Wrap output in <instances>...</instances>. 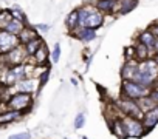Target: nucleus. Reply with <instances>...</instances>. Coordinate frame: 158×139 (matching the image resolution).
Returning <instances> with one entry per match:
<instances>
[{"mask_svg": "<svg viewBox=\"0 0 158 139\" xmlns=\"http://www.w3.org/2000/svg\"><path fill=\"white\" fill-rule=\"evenodd\" d=\"M76 11H77V25L79 26L98 30L104 25L106 16L101 11H98L95 3H87L81 8H77Z\"/></svg>", "mask_w": 158, "mask_h": 139, "instance_id": "nucleus-1", "label": "nucleus"}, {"mask_svg": "<svg viewBox=\"0 0 158 139\" xmlns=\"http://www.w3.org/2000/svg\"><path fill=\"white\" fill-rule=\"evenodd\" d=\"M33 104H34L33 94H30V93H20V91H16L14 94H11L6 99V102H5L6 108L20 111L23 114H25V111H30L33 108Z\"/></svg>", "mask_w": 158, "mask_h": 139, "instance_id": "nucleus-2", "label": "nucleus"}, {"mask_svg": "<svg viewBox=\"0 0 158 139\" xmlns=\"http://www.w3.org/2000/svg\"><path fill=\"white\" fill-rule=\"evenodd\" d=\"M150 91V88L135 82V81H129V79H123L121 82V97H127V99H133L138 101L144 96H147Z\"/></svg>", "mask_w": 158, "mask_h": 139, "instance_id": "nucleus-3", "label": "nucleus"}, {"mask_svg": "<svg viewBox=\"0 0 158 139\" xmlns=\"http://www.w3.org/2000/svg\"><path fill=\"white\" fill-rule=\"evenodd\" d=\"M27 59H28V54L25 53V48L20 43L16 48H13L11 51H8L5 54H0V65H3V66L20 65V63H25Z\"/></svg>", "mask_w": 158, "mask_h": 139, "instance_id": "nucleus-4", "label": "nucleus"}, {"mask_svg": "<svg viewBox=\"0 0 158 139\" xmlns=\"http://www.w3.org/2000/svg\"><path fill=\"white\" fill-rule=\"evenodd\" d=\"M116 107L118 110L121 111L123 116H132V117H136V119H141L144 111L139 108L138 102L133 101V99H127V97H119L116 102Z\"/></svg>", "mask_w": 158, "mask_h": 139, "instance_id": "nucleus-5", "label": "nucleus"}, {"mask_svg": "<svg viewBox=\"0 0 158 139\" xmlns=\"http://www.w3.org/2000/svg\"><path fill=\"white\" fill-rule=\"evenodd\" d=\"M121 121H123L127 137H143L144 134H147L141 119H136V117H132V116H123Z\"/></svg>", "mask_w": 158, "mask_h": 139, "instance_id": "nucleus-6", "label": "nucleus"}, {"mask_svg": "<svg viewBox=\"0 0 158 139\" xmlns=\"http://www.w3.org/2000/svg\"><path fill=\"white\" fill-rule=\"evenodd\" d=\"M17 45H20L19 36L11 34V33H8L5 30H0V54H5V53L11 51Z\"/></svg>", "mask_w": 158, "mask_h": 139, "instance_id": "nucleus-7", "label": "nucleus"}, {"mask_svg": "<svg viewBox=\"0 0 158 139\" xmlns=\"http://www.w3.org/2000/svg\"><path fill=\"white\" fill-rule=\"evenodd\" d=\"M39 81H37V77H25V79H22V81H19L17 84H14L13 85V88L16 90V91H20V93H30V94H34V93H37V90H39Z\"/></svg>", "mask_w": 158, "mask_h": 139, "instance_id": "nucleus-8", "label": "nucleus"}, {"mask_svg": "<svg viewBox=\"0 0 158 139\" xmlns=\"http://www.w3.org/2000/svg\"><path fill=\"white\" fill-rule=\"evenodd\" d=\"M70 36L79 39L84 43H90L92 40H95L98 37V31L93 28H85V26H76L70 31Z\"/></svg>", "mask_w": 158, "mask_h": 139, "instance_id": "nucleus-9", "label": "nucleus"}, {"mask_svg": "<svg viewBox=\"0 0 158 139\" xmlns=\"http://www.w3.org/2000/svg\"><path fill=\"white\" fill-rule=\"evenodd\" d=\"M141 122H143V125H144V130H146V133L152 131V130L156 127V124H158V104H156L153 108L147 110V111L143 114V117H141Z\"/></svg>", "mask_w": 158, "mask_h": 139, "instance_id": "nucleus-10", "label": "nucleus"}, {"mask_svg": "<svg viewBox=\"0 0 158 139\" xmlns=\"http://www.w3.org/2000/svg\"><path fill=\"white\" fill-rule=\"evenodd\" d=\"M136 5H138V0H116L113 14H118V16L129 14L130 11H133L136 8Z\"/></svg>", "mask_w": 158, "mask_h": 139, "instance_id": "nucleus-11", "label": "nucleus"}, {"mask_svg": "<svg viewBox=\"0 0 158 139\" xmlns=\"http://www.w3.org/2000/svg\"><path fill=\"white\" fill-rule=\"evenodd\" d=\"M31 59H34L33 60V63L34 65H50L48 63V57H50V51H48V48H47V45H45V42L36 50V53L33 54V56H30Z\"/></svg>", "mask_w": 158, "mask_h": 139, "instance_id": "nucleus-12", "label": "nucleus"}, {"mask_svg": "<svg viewBox=\"0 0 158 139\" xmlns=\"http://www.w3.org/2000/svg\"><path fill=\"white\" fill-rule=\"evenodd\" d=\"M23 117V113L20 111H16V110H10V108H5L2 113H0V125H8V124H13L19 119Z\"/></svg>", "mask_w": 158, "mask_h": 139, "instance_id": "nucleus-13", "label": "nucleus"}, {"mask_svg": "<svg viewBox=\"0 0 158 139\" xmlns=\"http://www.w3.org/2000/svg\"><path fill=\"white\" fill-rule=\"evenodd\" d=\"M109 124V128L110 131L118 137V139H127V134H126V130H124V125H123V121L121 117H113V119H109L107 121Z\"/></svg>", "mask_w": 158, "mask_h": 139, "instance_id": "nucleus-14", "label": "nucleus"}, {"mask_svg": "<svg viewBox=\"0 0 158 139\" xmlns=\"http://www.w3.org/2000/svg\"><path fill=\"white\" fill-rule=\"evenodd\" d=\"M136 70H138V60H135V59L126 60L124 65H123V68H121V77L132 81L133 74L136 73Z\"/></svg>", "mask_w": 158, "mask_h": 139, "instance_id": "nucleus-15", "label": "nucleus"}, {"mask_svg": "<svg viewBox=\"0 0 158 139\" xmlns=\"http://www.w3.org/2000/svg\"><path fill=\"white\" fill-rule=\"evenodd\" d=\"M37 36H40L39 33H37V30L34 28V26H31V25H25L23 26V30L19 33V42L22 43V45H25L27 42H30V40H33V39H36Z\"/></svg>", "mask_w": 158, "mask_h": 139, "instance_id": "nucleus-16", "label": "nucleus"}, {"mask_svg": "<svg viewBox=\"0 0 158 139\" xmlns=\"http://www.w3.org/2000/svg\"><path fill=\"white\" fill-rule=\"evenodd\" d=\"M133 50H135V59H136L138 62H139V60H146V59H149V57L153 56V51L149 50L146 45H143V43L138 42V40H136V43L133 45Z\"/></svg>", "mask_w": 158, "mask_h": 139, "instance_id": "nucleus-17", "label": "nucleus"}, {"mask_svg": "<svg viewBox=\"0 0 158 139\" xmlns=\"http://www.w3.org/2000/svg\"><path fill=\"white\" fill-rule=\"evenodd\" d=\"M155 36H153V33L147 28V30H144V31H141L139 34H138V37H136V40L138 42H141L143 45H146L149 50H152L153 51V43H155Z\"/></svg>", "mask_w": 158, "mask_h": 139, "instance_id": "nucleus-18", "label": "nucleus"}, {"mask_svg": "<svg viewBox=\"0 0 158 139\" xmlns=\"http://www.w3.org/2000/svg\"><path fill=\"white\" fill-rule=\"evenodd\" d=\"M115 5H116V0H96L95 2V6L98 8V11H101L104 16L113 14Z\"/></svg>", "mask_w": 158, "mask_h": 139, "instance_id": "nucleus-19", "label": "nucleus"}, {"mask_svg": "<svg viewBox=\"0 0 158 139\" xmlns=\"http://www.w3.org/2000/svg\"><path fill=\"white\" fill-rule=\"evenodd\" d=\"M27 23L25 22H22V20H17V19H11L8 23H6V26H5V31H8V33H11V34H16V36H19V33L23 30V26H25Z\"/></svg>", "mask_w": 158, "mask_h": 139, "instance_id": "nucleus-20", "label": "nucleus"}, {"mask_svg": "<svg viewBox=\"0 0 158 139\" xmlns=\"http://www.w3.org/2000/svg\"><path fill=\"white\" fill-rule=\"evenodd\" d=\"M42 43H44V39H42L40 36H37L36 39H33V40H30V42H27V43L23 45L25 53H27L28 56H33V54L36 53V50H37Z\"/></svg>", "mask_w": 158, "mask_h": 139, "instance_id": "nucleus-21", "label": "nucleus"}, {"mask_svg": "<svg viewBox=\"0 0 158 139\" xmlns=\"http://www.w3.org/2000/svg\"><path fill=\"white\" fill-rule=\"evenodd\" d=\"M10 13H11V17H13V19H17V20H22V22L28 23V22H27V16H25L23 10H22L19 5H13V6L10 8Z\"/></svg>", "mask_w": 158, "mask_h": 139, "instance_id": "nucleus-22", "label": "nucleus"}, {"mask_svg": "<svg viewBox=\"0 0 158 139\" xmlns=\"http://www.w3.org/2000/svg\"><path fill=\"white\" fill-rule=\"evenodd\" d=\"M136 102H138L139 108H141V110H143L144 113H146L147 110H150V108H153V107L156 105V104H155V102L152 101V97H150L149 94H147V96H144V97H141V99H138Z\"/></svg>", "mask_w": 158, "mask_h": 139, "instance_id": "nucleus-23", "label": "nucleus"}, {"mask_svg": "<svg viewBox=\"0 0 158 139\" xmlns=\"http://www.w3.org/2000/svg\"><path fill=\"white\" fill-rule=\"evenodd\" d=\"M65 25H67V28H68V31H71L73 28H76V26H79L77 25V11L76 10H73L68 16H67V20H65Z\"/></svg>", "mask_w": 158, "mask_h": 139, "instance_id": "nucleus-24", "label": "nucleus"}, {"mask_svg": "<svg viewBox=\"0 0 158 139\" xmlns=\"http://www.w3.org/2000/svg\"><path fill=\"white\" fill-rule=\"evenodd\" d=\"M11 19H13V17H11L10 10H2V11H0V30H5L6 23H8Z\"/></svg>", "mask_w": 158, "mask_h": 139, "instance_id": "nucleus-25", "label": "nucleus"}, {"mask_svg": "<svg viewBox=\"0 0 158 139\" xmlns=\"http://www.w3.org/2000/svg\"><path fill=\"white\" fill-rule=\"evenodd\" d=\"M85 125V114L84 113H79L76 117H74V122H73V127L76 130H81L82 127Z\"/></svg>", "mask_w": 158, "mask_h": 139, "instance_id": "nucleus-26", "label": "nucleus"}, {"mask_svg": "<svg viewBox=\"0 0 158 139\" xmlns=\"http://www.w3.org/2000/svg\"><path fill=\"white\" fill-rule=\"evenodd\" d=\"M50 79V66H47L45 70H44V71L37 76V81H39V85L40 87H44L45 84H47V81Z\"/></svg>", "mask_w": 158, "mask_h": 139, "instance_id": "nucleus-27", "label": "nucleus"}, {"mask_svg": "<svg viewBox=\"0 0 158 139\" xmlns=\"http://www.w3.org/2000/svg\"><path fill=\"white\" fill-rule=\"evenodd\" d=\"M59 59H60V45L56 43L53 51H51V62L56 63V62H59Z\"/></svg>", "mask_w": 158, "mask_h": 139, "instance_id": "nucleus-28", "label": "nucleus"}, {"mask_svg": "<svg viewBox=\"0 0 158 139\" xmlns=\"http://www.w3.org/2000/svg\"><path fill=\"white\" fill-rule=\"evenodd\" d=\"M149 96L152 97V101H153L155 104H158V79H156V82L153 84V87L150 88V91H149Z\"/></svg>", "mask_w": 158, "mask_h": 139, "instance_id": "nucleus-29", "label": "nucleus"}, {"mask_svg": "<svg viewBox=\"0 0 158 139\" xmlns=\"http://www.w3.org/2000/svg\"><path fill=\"white\" fill-rule=\"evenodd\" d=\"M124 59H126V60L135 59V50H133V46H127V48L124 50ZM135 60H136V59H135Z\"/></svg>", "mask_w": 158, "mask_h": 139, "instance_id": "nucleus-30", "label": "nucleus"}, {"mask_svg": "<svg viewBox=\"0 0 158 139\" xmlns=\"http://www.w3.org/2000/svg\"><path fill=\"white\" fill-rule=\"evenodd\" d=\"M8 139H31V134L28 131H22V133H16V134H11Z\"/></svg>", "mask_w": 158, "mask_h": 139, "instance_id": "nucleus-31", "label": "nucleus"}, {"mask_svg": "<svg viewBox=\"0 0 158 139\" xmlns=\"http://www.w3.org/2000/svg\"><path fill=\"white\" fill-rule=\"evenodd\" d=\"M149 30L153 33V36L155 37H158V22H155V23H152L150 26H149Z\"/></svg>", "mask_w": 158, "mask_h": 139, "instance_id": "nucleus-32", "label": "nucleus"}, {"mask_svg": "<svg viewBox=\"0 0 158 139\" xmlns=\"http://www.w3.org/2000/svg\"><path fill=\"white\" fill-rule=\"evenodd\" d=\"M34 28H36V30H40V31H48V30H50V25H45V23H39V25H36Z\"/></svg>", "mask_w": 158, "mask_h": 139, "instance_id": "nucleus-33", "label": "nucleus"}, {"mask_svg": "<svg viewBox=\"0 0 158 139\" xmlns=\"http://www.w3.org/2000/svg\"><path fill=\"white\" fill-rule=\"evenodd\" d=\"M158 53V37L155 39V43H153V54Z\"/></svg>", "mask_w": 158, "mask_h": 139, "instance_id": "nucleus-34", "label": "nucleus"}, {"mask_svg": "<svg viewBox=\"0 0 158 139\" xmlns=\"http://www.w3.org/2000/svg\"><path fill=\"white\" fill-rule=\"evenodd\" d=\"M5 108H6V105H5V102H3V101H0V113H2V111H3Z\"/></svg>", "mask_w": 158, "mask_h": 139, "instance_id": "nucleus-35", "label": "nucleus"}, {"mask_svg": "<svg viewBox=\"0 0 158 139\" xmlns=\"http://www.w3.org/2000/svg\"><path fill=\"white\" fill-rule=\"evenodd\" d=\"M152 59H153V60H155V63L158 65V53H155V54L152 56Z\"/></svg>", "mask_w": 158, "mask_h": 139, "instance_id": "nucleus-36", "label": "nucleus"}, {"mask_svg": "<svg viewBox=\"0 0 158 139\" xmlns=\"http://www.w3.org/2000/svg\"><path fill=\"white\" fill-rule=\"evenodd\" d=\"M82 139H89V137H85V136H84V137H82Z\"/></svg>", "mask_w": 158, "mask_h": 139, "instance_id": "nucleus-37", "label": "nucleus"}]
</instances>
